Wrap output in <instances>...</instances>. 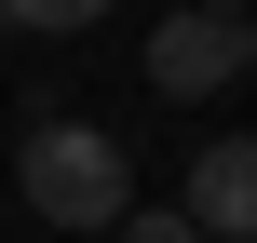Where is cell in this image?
<instances>
[{"label": "cell", "mask_w": 257, "mask_h": 243, "mask_svg": "<svg viewBox=\"0 0 257 243\" xmlns=\"http://www.w3.org/2000/svg\"><path fill=\"white\" fill-rule=\"evenodd\" d=\"M14 189H27V216H54V230H122V216H136V162H122L108 122H27Z\"/></svg>", "instance_id": "6da1fadb"}, {"label": "cell", "mask_w": 257, "mask_h": 243, "mask_svg": "<svg viewBox=\"0 0 257 243\" xmlns=\"http://www.w3.org/2000/svg\"><path fill=\"white\" fill-rule=\"evenodd\" d=\"M149 81H163V95L244 81V14H163V27H149Z\"/></svg>", "instance_id": "7a4b0ae2"}, {"label": "cell", "mask_w": 257, "mask_h": 243, "mask_svg": "<svg viewBox=\"0 0 257 243\" xmlns=\"http://www.w3.org/2000/svg\"><path fill=\"white\" fill-rule=\"evenodd\" d=\"M203 243H257V135H217L190 162V203H176Z\"/></svg>", "instance_id": "3957f363"}, {"label": "cell", "mask_w": 257, "mask_h": 243, "mask_svg": "<svg viewBox=\"0 0 257 243\" xmlns=\"http://www.w3.org/2000/svg\"><path fill=\"white\" fill-rule=\"evenodd\" d=\"M108 0H0V27H27V41H68V27H95Z\"/></svg>", "instance_id": "277c9868"}, {"label": "cell", "mask_w": 257, "mask_h": 243, "mask_svg": "<svg viewBox=\"0 0 257 243\" xmlns=\"http://www.w3.org/2000/svg\"><path fill=\"white\" fill-rule=\"evenodd\" d=\"M122 243H203V230H190L176 203H149V216H122Z\"/></svg>", "instance_id": "5b68a950"}, {"label": "cell", "mask_w": 257, "mask_h": 243, "mask_svg": "<svg viewBox=\"0 0 257 243\" xmlns=\"http://www.w3.org/2000/svg\"><path fill=\"white\" fill-rule=\"evenodd\" d=\"M190 14H257V0H190Z\"/></svg>", "instance_id": "8992f818"}, {"label": "cell", "mask_w": 257, "mask_h": 243, "mask_svg": "<svg viewBox=\"0 0 257 243\" xmlns=\"http://www.w3.org/2000/svg\"><path fill=\"white\" fill-rule=\"evenodd\" d=\"M244 68H257V14H244Z\"/></svg>", "instance_id": "52a82bcc"}]
</instances>
